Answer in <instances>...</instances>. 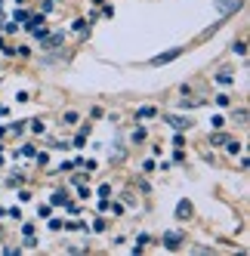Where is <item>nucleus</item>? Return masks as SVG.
<instances>
[{
  "label": "nucleus",
  "mask_w": 250,
  "mask_h": 256,
  "mask_svg": "<svg viewBox=\"0 0 250 256\" xmlns=\"http://www.w3.org/2000/svg\"><path fill=\"white\" fill-rule=\"evenodd\" d=\"M182 52H186L182 46H173V50H164V52H158V56H154V59H152L148 65H152V68H158V65H170V62H176V59H180Z\"/></svg>",
  "instance_id": "nucleus-1"
},
{
  "label": "nucleus",
  "mask_w": 250,
  "mask_h": 256,
  "mask_svg": "<svg viewBox=\"0 0 250 256\" xmlns=\"http://www.w3.org/2000/svg\"><path fill=\"white\" fill-rule=\"evenodd\" d=\"M244 6V0H216V12H220V19H226V16L232 12H238Z\"/></svg>",
  "instance_id": "nucleus-2"
},
{
  "label": "nucleus",
  "mask_w": 250,
  "mask_h": 256,
  "mask_svg": "<svg viewBox=\"0 0 250 256\" xmlns=\"http://www.w3.org/2000/svg\"><path fill=\"white\" fill-rule=\"evenodd\" d=\"M160 241H164V247H167V250H180L186 238H182V232H167L164 238H160Z\"/></svg>",
  "instance_id": "nucleus-3"
},
{
  "label": "nucleus",
  "mask_w": 250,
  "mask_h": 256,
  "mask_svg": "<svg viewBox=\"0 0 250 256\" xmlns=\"http://www.w3.org/2000/svg\"><path fill=\"white\" fill-rule=\"evenodd\" d=\"M62 44H65V34H62V31L46 34V38L40 40V46H44V50H56V46H62Z\"/></svg>",
  "instance_id": "nucleus-4"
},
{
  "label": "nucleus",
  "mask_w": 250,
  "mask_h": 256,
  "mask_svg": "<svg viewBox=\"0 0 250 256\" xmlns=\"http://www.w3.org/2000/svg\"><path fill=\"white\" fill-rule=\"evenodd\" d=\"M188 216H192V200L182 198L180 204H176V219H188Z\"/></svg>",
  "instance_id": "nucleus-5"
},
{
  "label": "nucleus",
  "mask_w": 250,
  "mask_h": 256,
  "mask_svg": "<svg viewBox=\"0 0 250 256\" xmlns=\"http://www.w3.org/2000/svg\"><path fill=\"white\" fill-rule=\"evenodd\" d=\"M170 126H176V130H188V126H192V120H186V118H173V114H167L164 118Z\"/></svg>",
  "instance_id": "nucleus-6"
},
{
  "label": "nucleus",
  "mask_w": 250,
  "mask_h": 256,
  "mask_svg": "<svg viewBox=\"0 0 250 256\" xmlns=\"http://www.w3.org/2000/svg\"><path fill=\"white\" fill-rule=\"evenodd\" d=\"M216 84H220V86H232V84H235V78H232V71H228V68H222L220 74H216Z\"/></svg>",
  "instance_id": "nucleus-7"
},
{
  "label": "nucleus",
  "mask_w": 250,
  "mask_h": 256,
  "mask_svg": "<svg viewBox=\"0 0 250 256\" xmlns=\"http://www.w3.org/2000/svg\"><path fill=\"white\" fill-rule=\"evenodd\" d=\"M154 114H158V108H154V105H142L139 112H136L139 120H148V118H154Z\"/></svg>",
  "instance_id": "nucleus-8"
},
{
  "label": "nucleus",
  "mask_w": 250,
  "mask_h": 256,
  "mask_svg": "<svg viewBox=\"0 0 250 256\" xmlns=\"http://www.w3.org/2000/svg\"><path fill=\"white\" fill-rule=\"evenodd\" d=\"M65 200H68V194H65V192H52L50 204H52V207H65Z\"/></svg>",
  "instance_id": "nucleus-9"
},
{
  "label": "nucleus",
  "mask_w": 250,
  "mask_h": 256,
  "mask_svg": "<svg viewBox=\"0 0 250 256\" xmlns=\"http://www.w3.org/2000/svg\"><path fill=\"white\" fill-rule=\"evenodd\" d=\"M226 142H228L226 133H213V136H210V145H226Z\"/></svg>",
  "instance_id": "nucleus-10"
},
{
  "label": "nucleus",
  "mask_w": 250,
  "mask_h": 256,
  "mask_svg": "<svg viewBox=\"0 0 250 256\" xmlns=\"http://www.w3.org/2000/svg\"><path fill=\"white\" fill-rule=\"evenodd\" d=\"M146 126H136V130H133V142H146Z\"/></svg>",
  "instance_id": "nucleus-11"
},
{
  "label": "nucleus",
  "mask_w": 250,
  "mask_h": 256,
  "mask_svg": "<svg viewBox=\"0 0 250 256\" xmlns=\"http://www.w3.org/2000/svg\"><path fill=\"white\" fill-rule=\"evenodd\" d=\"M38 216L50 219V216H52V204H40V207H38Z\"/></svg>",
  "instance_id": "nucleus-12"
},
{
  "label": "nucleus",
  "mask_w": 250,
  "mask_h": 256,
  "mask_svg": "<svg viewBox=\"0 0 250 256\" xmlns=\"http://www.w3.org/2000/svg\"><path fill=\"white\" fill-rule=\"evenodd\" d=\"M28 19H31V16H28L25 10H16V16H12V22H19V25H22V22H28Z\"/></svg>",
  "instance_id": "nucleus-13"
},
{
  "label": "nucleus",
  "mask_w": 250,
  "mask_h": 256,
  "mask_svg": "<svg viewBox=\"0 0 250 256\" xmlns=\"http://www.w3.org/2000/svg\"><path fill=\"white\" fill-rule=\"evenodd\" d=\"M232 50H235L238 56H244V52H247V44H244V40H235V44H232Z\"/></svg>",
  "instance_id": "nucleus-14"
},
{
  "label": "nucleus",
  "mask_w": 250,
  "mask_h": 256,
  "mask_svg": "<svg viewBox=\"0 0 250 256\" xmlns=\"http://www.w3.org/2000/svg\"><path fill=\"white\" fill-rule=\"evenodd\" d=\"M226 148H228V154H238V152H241V142H232V139H228Z\"/></svg>",
  "instance_id": "nucleus-15"
},
{
  "label": "nucleus",
  "mask_w": 250,
  "mask_h": 256,
  "mask_svg": "<svg viewBox=\"0 0 250 256\" xmlns=\"http://www.w3.org/2000/svg\"><path fill=\"white\" fill-rule=\"evenodd\" d=\"M71 28H74V31H80V34H86V28H90V25H86L84 19H74V25H71Z\"/></svg>",
  "instance_id": "nucleus-16"
},
{
  "label": "nucleus",
  "mask_w": 250,
  "mask_h": 256,
  "mask_svg": "<svg viewBox=\"0 0 250 256\" xmlns=\"http://www.w3.org/2000/svg\"><path fill=\"white\" fill-rule=\"evenodd\" d=\"M62 120H65V124H78L80 118H78V112H65V118H62Z\"/></svg>",
  "instance_id": "nucleus-17"
},
{
  "label": "nucleus",
  "mask_w": 250,
  "mask_h": 256,
  "mask_svg": "<svg viewBox=\"0 0 250 256\" xmlns=\"http://www.w3.org/2000/svg\"><path fill=\"white\" fill-rule=\"evenodd\" d=\"M19 182H22V176H10L6 179V188H19Z\"/></svg>",
  "instance_id": "nucleus-18"
},
{
  "label": "nucleus",
  "mask_w": 250,
  "mask_h": 256,
  "mask_svg": "<svg viewBox=\"0 0 250 256\" xmlns=\"http://www.w3.org/2000/svg\"><path fill=\"white\" fill-rule=\"evenodd\" d=\"M108 204H112V200H108V198H102L99 204H96V207H99V213H108Z\"/></svg>",
  "instance_id": "nucleus-19"
},
{
  "label": "nucleus",
  "mask_w": 250,
  "mask_h": 256,
  "mask_svg": "<svg viewBox=\"0 0 250 256\" xmlns=\"http://www.w3.org/2000/svg\"><path fill=\"white\" fill-rule=\"evenodd\" d=\"M4 256H22V247H6Z\"/></svg>",
  "instance_id": "nucleus-20"
},
{
  "label": "nucleus",
  "mask_w": 250,
  "mask_h": 256,
  "mask_svg": "<svg viewBox=\"0 0 250 256\" xmlns=\"http://www.w3.org/2000/svg\"><path fill=\"white\" fill-rule=\"evenodd\" d=\"M173 145H176V148H182V145H186V136L176 133V136H173Z\"/></svg>",
  "instance_id": "nucleus-21"
},
{
  "label": "nucleus",
  "mask_w": 250,
  "mask_h": 256,
  "mask_svg": "<svg viewBox=\"0 0 250 256\" xmlns=\"http://www.w3.org/2000/svg\"><path fill=\"white\" fill-rule=\"evenodd\" d=\"M65 207H68V213H80V204H74V200H65Z\"/></svg>",
  "instance_id": "nucleus-22"
},
{
  "label": "nucleus",
  "mask_w": 250,
  "mask_h": 256,
  "mask_svg": "<svg viewBox=\"0 0 250 256\" xmlns=\"http://www.w3.org/2000/svg\"><path fill=\"white\" fill-rule=\"evenodd\" d=\"M40 10H44V16H46V12H52L56 6H52V0H44V4H40Z\"/></svg>",
  "instance_id": "nucleus-23"
},
{
  "label": "nucleus",
  "mask_w": 250,
  "mask_h": 256,
  "mask_svg": "<svg viewBox=\"0 0 250 256\" xmlns=\"http://www.w3.org/2000/svg\"><path fill=\"white\" fill-rule=\"evenodd\" d=\"M93 232H105V219H102V216H99L96 222H93Z\"/></svg>",
  "instance_id": "nucleus-24"
},
{
  "label": "nucleus",
  "mask_w": 250,
  "mask_h": 256,
  "mask_svg": "<svg viewBox=\"0 0 250 256\" xmlns=\"http://www.w3.org/2000/svg\"><path fill=\"white\" fill-rule=\"evenodd\" d=\"M31 130L34 133H44V120H31Z\"/></svg>",
  "instance_id": "nucleus-25"
},
{
  "label": "nucleus",
  "mask_w": 250,
  "mask_h": 256,
  "mask_svg": "<svg viewBox=\"0 0 250 256\" xmlns=\"http://www.w3.org/2000/svg\"><path fill=\"white\" fill-rule=\"evenodd\" d=\"M22 154H25V158H34L38 152H34V145H25V148H22Z\"/></svg>",
  "instance_id": "nucleus-26"
},
{
  "label": "nucleus",
  "mask_w": 250,
  "mask_h": 256,
  "mask_svg": "<svg viewBox=\"0 0 250 256\" xmlns=\"http://www.w3.org/2000/svg\"><path fill=\"white\" fill-rule=\"evenodd\" d=\"M112 194V186H99V198H108Z\"/></svg>",
  "instance_id": "nucleus-27"
},
{
  "label": "nucleus",
  "mask_w": 250,
  "mask_h": 256,
  "mask_svg": "<svg viewBox=\"0 0 250 256\" xmlns=\"http://www.w3.org/2000/svg\"><path fill=\"white\" fill-rule=\"evenodd\" d=\"M216 105H222V108H228V105H232V99H228V96H220V99H216Z\"/></svg>",
  "instance_id": "nucleus-28"
},
{
  "label": "nucleus",
  "mask_w": 250,
  "mask_h": 256,
  "mask_svg": "<svg viewBox=\"0 0 250 256\" xmlns=\"http://www.w3.org/2000/svg\"><path fill=\"white\" fill-rule=\"evenodd\" d=\"M108 210H112L114 216H120V213H124V207H120V204H108Z\"/></svg>",
  "instance_id": "nucleus-29"
},
{
  "label": "nucleus",
  "mask_w": 250,
  "mask_h": 256,
  "mask_svg": "<svg viewBox=\"0 0 250 256\" xmlns=\"http://www.w3.org/2000/svg\"><path fill=\"white\" fill-rule=\"evenodd\" d=\"M22 234H34V222H25L22 226Z\"/></svg>",
  "instance_id": "nucleus-30"
},
{
  "label": "nucleus",
  "mask_w": 250,
  "mask_h": 256,
  "mask_svg": "<svg viewBox=\"0 0 250 256\" xmlns=\"http://www.w3.org/2000/svg\"><path fill=\"white\" fill-rule=\"evenodd\" d=\"M10 114V105H0V118H6Z\"/></svg>",
  "instance_id": "nucleus-31"
},
{
  "label": "nucleus",
  "mask_w": 250,
  "mask_h": 256,
  "mask_svg": "<svg viewBox=\"0 0 250 256\" xmlns=\"http://www.w3.org/2000/svg\"><path fill=\"white\" fill-rule=\"evenodd\" d=\"M0 216H4V207H0Z\"/></svg>",
  "instance_id": "nucleus-32"
}]
</instances>
